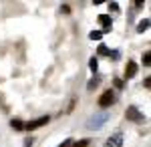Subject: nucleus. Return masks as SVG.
<instances>
[{
    "mask_svg": "<svg viewBox=\"0 0 151 147\" xmlns=\"http://www.w3.org/2000/svg\"><path fill=\"white\" fill-rule=\"evenodd\" d=\"M70 143H73V141H70V139H65V141H63V143H60V145H57V147H70Z\"/></svg>",
    "mask_w": 151,
    "mask_h": 147,
    "instance_id": "17",
    "label": "nucleus"
},
{
    "mask_svg": "<svg viewBox=\"0 0 151 147\" xmlns=\"http://www.w3.org/2000/svg\"><path fill=\"white\" fill-rule=\"evenodd\" d=\"M10 127L14 129V131H22V129H24V123L20 121V119H12V121H10Z\"/></svg>",
    "mask_w": 151,
    "mask_h": 147,
    "instance_id": "6",
    "label": "nucleus"
},
{
    "mask_svg": "<svg viewBox=\"0 0 151 147\" xmlns=\"http://www.w3.org/2000/svg\"><path fill=\"white\" fill-rule=\"evenodd\" d=\"M135 73H137V65H135L133 61H129L127 67H125V77H127V79H133V77H135Z\"/></svg>",
    "mask_w": 151,
    "mask_h": 147,
    "instance_id": "5",
    "label": "nucleus"
},
{
    "mask_svg": "<svg viewBox=\"0 0 151 147\" xmlns=\"http://www.w3.org/2000/svg\"><path fill=\"white\" fill-rule=\"evenodd\" d=\"M149 28V18H143L139 24H137V32H145Z\"/></svg>",
    "mask_w": 151,
    "mask_h": 147,
    "instance_id": "7",
    "label": "nucleus"
},
{
    "mask_svg": "<svg viewBox=\"0 0 151 147\" xmlns=\"http://www.w3.org/2000/svg\"><path fill=\"white\" fill-rule=\"evenodd\" d=\"M48 123V117L45 115V117H38V119H35V121H30V123L24 125V129H28V131H35V129H38V127H42V125Z\"/></svg>",
    "mask_w": 151,
    "mask_h": 147,
    "instance_id": "3",
    "label": "nucleus"
},
{
    "mask_svg": "<svg viewBox=\"0 0 151 147\" xmlns=\"http://www.w3.org/2000/svg\"><path fill=\"white\" fill-rule=\"evenodd\" d=\"M143 85H145V89H149V87H151V79H149V77L143 81Z\"/></svg>",
    "mask_w": 151,
    "mask_h": 147,
    "instance_id": "19",
    "label": "nucleus"
},
{
    "mask_svg": "<svg viewBox=\"0 0 151 147\" xmlns=\"http://www.w3.org/2000/svg\"><path fill=\"white\" fill-rule=\"evenodd\" d=\"M123 141H121V135H117V137H113V141H109L107 143V147H111V145H121Z\"/></svg>",
    "mask_w": 151,
    "mask_h": 147,
    "instance_id": "11",
    "label": "nucleus"
},
{
    "mask_svg": "<svg viewBox=\"0 0 151 147\" xmlns=\"http://www.w3.org/2000/svg\"><path fill=\"white\" fill-rule=\"evenodd\" d=\"M125 117H127L129 121H135V123H143V121H145V117L139 113V109H137V107H127Z\"/></svg>",
    "mask_w": 151,
    "mask_h": 147,
    "instance_id": "1",
    "label": "nucleus"
},
{
    "mask_svg": "<svg viewBox=\"0 0 151 147\" xmlns=\"http://www.w3.org/2000/svg\"><path fill=\"white\" fill-rule=\"evenodd\" d=\"M99 24L103 26V32H109V30H111V16L101 14V16H99Z\"/></svg>",
    "mask_w": 151,
    "mask_h": 147,
    "instance_id": "4",
    "label": "nucleus"
},
{
    "mask_svg": "<svg viewBox=\"0 0 151 147\" xmlns=\"http://www.w3.org/2000/svg\"><path fill=\"white\" fill-rule=\"evenodd\" d=\"M143 4H145V0H135V6H137V8H141Z\"/></svg>",
    "mask_w": 151,
    "mask_h": 147,
    "instance_id": "20",
    "label": "nucleus"
},
{
    "mask_svg": "<svg viewBox=\"0 0 151 147\" xmlns=\"http://www.w3.org/2000/svg\"><path fill=\"white\" fill-rule=\"evenodd\" d=\"M89 68H91L93 73H97V68H99V61H97V57H93L91 61H89Z\"/></svg>",
    "mask_w": 151,
    "mask_h": 147,
    "instance_id": "10",
    "label": "nucleus"
},
{
    "mask_svg": "<svg viewBox=\"0 0 151 147\" xmlns=\"http://www.w3.org/2000/svg\"><path fill=\"white\" fill-rule=\"evenodd\" d=\"M93 2H95V4H103L105 0H93Z\"/></svg>",
    "mask_w": 151,
    "mask_h": 147,
    "instance_id": "22",
    "label": "nucleus"
},
{
    "mask_svg": "<svg viewBox=\"0 0 151 147\" xmlns=\"http://www.w3.org/2000/svg\"><path fill=\"white\" fill-rule=\"evenodd\" d=\"M24 147H32V139H26V143H24Z\"/></svg>",
    "mask_w": 151,
    "mask_h": 147,
    "instance_id": "21",
    "label": "nucleus"
},
{
    "mask_svg": "<svg viewBox=\"0 0 151 147\" xmlns=\"http://www.w3.org/2000/svg\"><path fill=\"white\" fill-rule=\"evenodd\" d=\"M87 145H89L87 139H83V141H79V143H70V147H87Z\"/></svg>",
    "mask_w": 151,
    "mask_h": 147,
    "instance_id": "15",
    "label": "nucleus"
},
{
    "mask_svg": "<svg viewBox=\"0 0 151 147\" xmlns=\"http://www.w3.org/2000/svg\"><path fill=\"white\" fill-rule=\"evenodd\" d=\"M60 12H63V14H70V6L63 4V6H60Z\"/></svg>",
    "mask_w": 151,
    "mask_h": 147,
    "instance_id": "16",
    "label": "nucleus"
},
{
    "mask_svg": "<svg viewBox=\"0 0 151 147\" xmlns=\"http://www.w3.org/2000/svg\"><path fill=\"white\" fill-rule=\"evenodd\" d=\"M115 101V95H113V91H105L103 95H101V99H99V107H111Z\"/></svg>",
    "mask_w": 151,
    "mask_h": 147,
    "instance_id": "2",
    "label": "nucleus"
},
{
    "mask_svg": "<svg viewBox=\"0 0 151 147\" xmlns=\"http://www.w3.org/2000/svg\"><path fill=\"white\" fill-rule=\"evenodd\" d=\"M109 53H111V50H109V48H107L105 45H101V46H99V55H103V57L107 55V57H109Z\"/></svg>",
    "mask_w": 151,
    "mask_h": 147,
    "instance_id": "14",
    "label": "nucleus"
},
{
    "mask_svg": "<svg viewBox=\"0 0 151 147\" xmlns=\"http://www.w3.org/2000/svg\"><path fill=\"white\" fill-rule=\"evenodd\" d=\"M97 85H99V79H91V81H89V85H87V89H89V91H93L95 87H97Z\"/></svg>",
    "mask_w": 151,
    "mask_h": 147,
    "instance_id": "13",
    "label": "nucleus"
},
{
    "mask_svg": "<svg viewBox=\"0 0 151 147\" xmlns=\"http://www.w3.org/2000/svg\"><path fill=\"white\" fill-rule=\"evenodd\" d=\"M101 121H105V117H97V119H91L89 127H91V129H97V127H101Z\"/></svg>",
    "mask_w": 151,
    "mask_h": 147,
    "instance_id": "8",
    "label": "nucleus"
},
{
    "mask_svg": "<svg viewBox=\"0 0 151 147\" xmlns=\"http://www.w3.org/2000/svg\"><path fill=\"white\" fill-rule=\"evenodd\" d=\"M89 38L91 40H101L103 38V32L101 30H93V32H89Z\"/></svg>",
    "mask_w": 151,
    "mask_h": 147,
    "instance_id": "9",
    "label": "nucleus"
},
{
    "mask_svg": "<svg viewBox=\"0 0 151 147\" xmlns=\"http://www.w3.org/2000/svg\"><path fill=\"white\" fill-rule=\"evenodd\" d=\"M149 63H151V53L147 50V53H143V65L149 67Z\"/></svg>",
    "mask_w": 151,
    "mask_h": 147,
    "instance_id": "12",
    "label": "nucleus"
},
{
    "mask_svg": "<svg viewBox=\"0 0 151 147\" xmlns=\"http://www.w3.org/2000/svg\"><path fill=\"white\" fill-rule=\"evenodd\" d=\"M115 87H117V89H123V81H119V79H115Z\"/></svg>",
    "mask_w": 151,
    "mask_h": 147,
    "instance_id": "18",
    "label": "nucleus"
}]
</instances>
